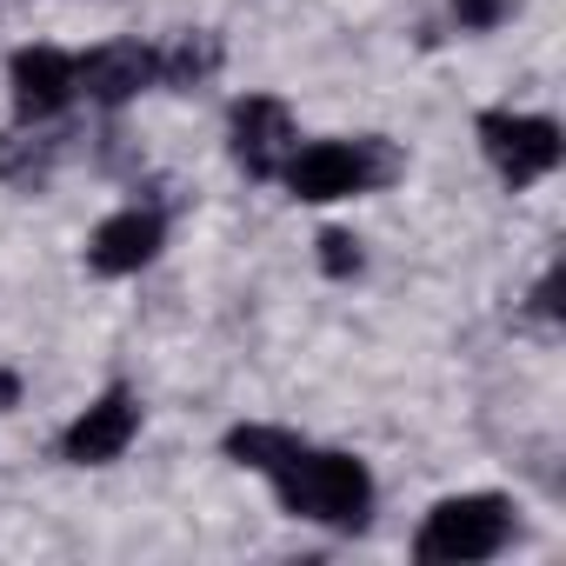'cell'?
<instances>
[{"label":"cell","instance_id":"cell-1","mask_svg":"<svg viewBox=\"0 0 566 566\" xmlns=\"http://www.w3.org/2000/svg\"><path fill=\"white\" fill-rule=\"evenodd\" d=\"M266 480H273L280 506L294 520H314V526H367V513H374V473L354 453H327V447L294 440V453Z\"/></svg>","mask_w":566,"mask_h":566},{"label":"cell","instance_id":"cell-2","mask_svg":"<svg viewBox=\"0 0 566 566\" xmlns=\"http://www.w3.org/2000/svg\"><path fill=\"white\" fill-rule=\"evenodd\" d=\"M506 539H513V500H500V493H460V500H440L427 513L413 553L433 559V566H473V559H493Z\"/></svg>","mask_w":566,"mask_h":566},{"label":"cell","instance_id":"cell-3","mask_svg":"<svg viewBox=\"0 0 566 566\" xmlns=\"http://www.w3.org/2000/svg\"><path fill=\"white\" fill-rule=\"evenodd\" d=\"M280 174H287L294 200L327 207V200H354V193L380 187L394 174V154L380 140H314V147H294Z\"/></svg>","mask_w":566,"mask_h":566},{"label":"cell","instance_id":"cell-4","mask_svg":"<svg viewBox=\"0 0 566 566\" xmlns=\"http://www.w3.org/2000/svg\"><path fill=\"white\" fill-rule=\"evenodd\" d=\"M480 147H486V160L500 167L506 187H533L559 167V127L546 114L493 107V114H480Z\"/></svg>","mask_w":566,"mask_h":566},{"label":"cell","instance_id":"cell-5","mask_svg":"<svg viewBox=\"0 0 566 566\" xmlns=\"http://www.w3.org/2000/svg\"><path fill=\"white\" fill-rule=\"evenodd\" d=\"M227 147H233V167H240V174L273 180L280 167H287V154L301 147V140H294V114L280 107L273 94H247V101H233Z\"/></svg>","mask_w":566,"mask_h":566},{"label":"cell","instance_id":"cell-6","mask_svg":"<svg viewBox=\"0 0 566 566\" xmlns=\"http://www.w3.org/2000/svg\"><path fill=\"white\" fill-rule=\"evenodd\" d=\"M8 81H14V120L21 127H41V120H61L81 94V67L74 54L61 48H21L8 61Z\"/></svg>","mask_w":566,"mask_h":566},{"label":"cell","instance_id":"cell-7","mask_svg":"<svg viewBox=\"0 0 566 566\" xmlns=\"http://www.w3.org/2000/svg\"><path fill=\"white\" fill-rule=\"evenodd\" d=\"M134 433H140V400L127 394V387H107L94 407H81L74 413V427L61 433V460L67 467H107V460H120L127 447H134Z\"/></svg>","mask_w":566,"mask_h":566},{"label":"cell","instance_id":"cell-8","mask_svg":"<svg viewBox=\"0 0 566 566\" xmlns=\"http://www.w3.org/2000/svg\"><path fill=\"white\" fill-rule=\"evenodd\" d=\"M74 67H81V94L94 107H127L134 94L154 87V48H140V41H107V48L81 54Z\"/></svg>","mask_w":566,"mask_h":566},{"label":"cell","instance_id":"cell-9","mask_svg":"<svg viewBox=\"0 0 566 566\" xmlns=\"http://www.w3.org/2000/svg\"><path fill=\"white\" fill-rule=\"evenodd\" d=\"M160 240H167V220H160L154 207H120L114 220L94 227L87 266H94V273H140V266L160 253Z\"/></svg>","mask_w":566,"mask_h":566},{"label":"cell","instance_id":"cell-10","mask_svg":"<svg viewBox=\"0 0 566 566\" xmlns=\"http://www.w3.org/2000/svg\"><path fill=\"white\" fill-rule=\"evenodd\" d=\"M213 67H220L213 34H174L167 48H154V87H200Z\"/></svg>","mask_w":566,"mask_h":566},{"label":"cell","instance_id":"cell-11","mask_svg":"<svg viewBox=\"0 0 566 566\" xmlns=\"http://www.w3.org/2000/svg\"><path fill=\"white\" fill-rule=\"evenodd\" d=\"M294 440H301V433H287V427H233V433H227V453H233L240 467H253V473H273L280 460L294 453Z\"/></svg>","mask_w":566,"mask_h":566},{"label":"cell","instance_id":"cell-12","mask_svg":"<svg viewBox=\"0 0 566 566\" xmlns=\"http://www.w3.org/2000/svg\"><path fill=\"white\" fill-rule=\"evenodd\" d=\"M54 167V140H28V134H14V140H0V174H8V180H41Z\"/></svg>","mask_w":566,"mask_h":566},{"label":"cell","instance_id":"cell-13","mask_svg":"<svg viewBox=\"0 0 566 566\" xmlns=\"http://www.w3.org/2000/svg\"><path fill=\"white\" fill-rule=\"evenodd\" d=\"M513 8H520V0H453V21L467 34H493L500 21H513Z\"/></svg>","mask_w":566,"mask_h":566},{"label":"cell","instance_id":"cell-14","mask_svg":"<svg viewBox=\"0 0 566 566\" xmlns=\"http://www.w3.org/2000/svg\"><path fill=\"white\" fill-rule=\"evenodd\" d=\"M321 266H327L334 280L360 273V240H354V233H321Z\"/></svg>","mask_w":566,"mask_h":566},{"label":"cell","instance_id":"cell-15","mask_svg":"<svg viewBox=\"0 0 566 566\" xmlns=\"http://www.w3.org/2000/svg\"><path fill=\"white\" fill-rule=\"evenodd\" d=\"M14 394H21V380H14V374H0V407H8Z\"/></svg>","mask_w":566,"mask_h":566}]
</instances>
